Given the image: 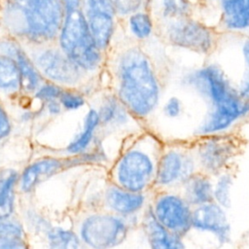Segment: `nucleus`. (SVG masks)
Returning a JSON list of instances; mask_svg holds the SVG:
<instances>
[{"label": "nucleus", "mask_w": 249, "mask_h": 249, "mask_svg": "<svg viewBox=\"0 0 249 249\" xmlns=\"http://www.w3.org/2000/svg\"><path fill=\"white\" fill-rule=\"evenodd\" d=\"M234 144L230 138H212L202 143L198 155L202 165L210 171L221 169L232 157Z\"/></svg>", "instance_id": "12"}, {"label": "nucleus", "mask_w": 249, "mask_h": 249, "mask_svg": "<svg viewBox=\"0 0 249 249\" xmlns=\"http://www.w3.org/2000/svg\"><path fill=\"white\" fill-rule=\"evenodd\" d=\"M153 174V162L142 151L131 150L124 154L117 167V179L127 191L138 193L150 182Z\"/></svg>", "instance_id": "6"}, {"label": "nucleus", "mask_w": 249, "mask_h": 249, "mask_svg": "<svg viewBox=\"0 0 249 249\" xmlns=\"http://www.w3.org/2000/svg\"><path fill=\"white\" fill-rule=\"evenodd\" d=\"M242 49H243V55H244L246 64H247V66H248V68H249V40H247V41L244 43ZM240 95H241L243 98L249 99V71H248L247 79L245 80L244 84H243L242 87H241Z\"/></svg>", "instance_id": "33"}, {"label": "nucleus", "mask_w": 249, "mask_h": 249, "mask_svg": "<svg viewBox=\"0 0 249 249\" xmlns=\"http://www.w3.org/2000/svg\"><path fill=\"white\" fill-rule=\"evenodd\" d=\"M53 249H79L80 244L77 236L69 231L53 229L49 235Z\"/></svg>", "instance_id": "24"}, {"label": "nucleus", "mask_w": 249, "mask_h": 249, "mask_svg": "<svg viewBox=\"0 0 249 249\" xmlns=\"http://www.w3.org/2000/svg\"><path fill=\"white\" fill-rule=\"evenodd\" d=\"M56 43L68 58L85 74L95 71L101 63V51L95 45L81 9L67 12Z\"/></svg>", "instance_id": "3"}, {"label": "nucleus", "mask_w": 249, "mask_h": 249, "mask_svg": "<svg viewBox=\"0 0 249 249\" xmlns=\"http://www.w3.org/2000/svg\"><path fill=\"white\" fill-rule=\"evenodd\" d=\"M66 13L74 10H79L82 7V0H61Z\"/></svg>", "instance_id": "35"}, {"label": "nucleus", "mask_w": 249, "mask_h": 249, "mask_svg": "<svg viewBox=\"0 0 249 249\" xmlns=\"http://www.w3.org/2000/svg\"><path fill=\"white\" fill-rule=\"evenodd\" d=\"M84 14V13H83ZM90 35L97 46L103 52L108 47L114 32L115 14L104 12H92L84 14Z\"/></svg>", "instance_id": "14"}, {"label": "nucleus", "mask_w": 249, "mask_h": 249, "mask_svg": "<svg viewBox=\"0 0 249 249\" xmlns=\"http://www.w3.org/2000/svg\"><path fill=\"white\" fill-rule=\"evenodd\" d=\"M20 234L21 231L17 225L0 221V242L17 240Z\"/></svg>", "instance_id": "30"}, {"label": "nucleus", "mask_w": 249, "mask_h": 249, "mask_svg": "<svg viewBox=\"0 0 249 249\" xmlns=\"http://www.w3.org/2000/svg\"><path fill=\"white\" fill-rule=\"evenodd\" d=\"M162 7L168 17H182L189 11L187 0H162Z\"/></svg>", "instance_id": "29"}, {"label": "nucleus", "mask_w": 249, "mask_h": 249, "mask_svg": "<svg viewBox=\"0 0 249 249\" xmlns=\"http://www.w3.org/2000/svg\"><path fill=\"white\" fill-rule=\"evenodd\" d=\"M0 90L8 93L22 90L20 72L17 62L2 54H0Z\"/></svg>", "instance_id": "18"}, {"label": "nucleus", "mask_w": 249, "mask_h": 249, "mask_svg": "<svg viewBox=\"0 0 249 249\" xmlns=\"http://www.w3.org/2000/svg\"><path fill=\"white\" fill-rule=\"evenodd\" d=\"M224 19L228 27H249V0H223Z\"/></svg>", "instance_id": "17"}, {"label": "nucleus", "mask_w": 249, "mask_h": 249, "mask_svg": "<svg viewBox=\"0 0 249 249\" xmlns=\"http://www.w3.org/2000/svg\"><path fill=\"white\" fill-rule=\"evenodd\" d=\"M58 101L64 108L69 110L78 109L85 104V98L80 92L66 88L63 89Z\"/></svg>", "instance_id": "28"}, {"label": "nucleus", "mask_w": 249, "mask_h": 249, "mask_svg": "<svg viewBox=\"0 0 249 249\" xmlns=\"http://www.w3.org/2000/svg\"><path fill=\"white\" fill-rule=\"evenodd\" d=\"M81 233L90 247L108 249L121 244L125 239L127 228L115 216L98 214L86 219Z\"/></svg>", "instance_id": "5"}, {"label": "nucleus", "mask_w": 249, "mask_h": 249, "mask_svg": "<svg viewBox=\"0 0 249 249\" xmlns=\"http://www.w3.org/2000/svg\"><path fill=\"white\" fill-rule=\"evenodd\" d=\"M193 169V163L179 152L170 151L160 160L158 167L157 180L161 185L171 184L179 179L189 178Z\"/></svg>", "instance_id": "13"}, {"label": "nucleus", "mask_w": 249, "mask_h": 249, "mask_svg": "<svg viewBox=\"0 0 249 249\" xmlns=\"http://www.w3.org/2000/svg\"><path fill=\"white\" fill-rule=\"evenodd\" d=\"M129 27L131 32L137 38L144 39L152 32V21L146 14L137 13L130 17Z\"/></svg>", "instance_id": "25"}, {"label": "nucleus", "mask_w": 249, "mask_h": 249, "mask_svg": "<svg viewBox=\"0 0 249 249\" xmlns=\"http://www.w3.org/2000/svg\"><path fill=\"white\" fill-rule=\"evenodd\" d=\"M99 118L106 124H122L127 122V115L124 109L115 98H107L101 106Z\"/></svg>", "instance_id": "23"}, {"label": "nucleus", "mask_w": 249, "mask_h": 249, "mask_svg": "<svg viewBox=\"0 0 249 249\" xmlns=\"http://www.w3.org/2000/svg\"><path fill=\"white\" fill-rule=\"evenodd\" d=\"M153 213L162 227L177 235L184 234L192 226V212L188 203L174 195L160 196Z\"/></svg>", "instance_id": "7"}, {"label": "nucleus", "mask_w": 249, "mask_h": 249, "mask_svg": "<svg viewBox=\"0 0 249 249\" xmlns=\"http://www.w3.org/2000/svg\"><path fill=\"white\" fill-rule=\"evenodd\" d=\"M203 89L206 91L215 106L220 105L233 97L236 94L230 88L226 78L216 66H207L197 72L196 76Z\"/></svg>", "instance_id": "11"}, {"label": "nucleus", "mask_w": 249, "mask_h": 249, "mask_svg": "<svg viewBox=\"0 0 249 249\" xmlns=\"http://www.w3.org/2000/svg\"><path fill=\"white\" fill-rule=\"evenodd\" d=\"M106 201L110 208L121 214H131L139 210L144 203V196L138 193L124 189L111 188L106 194Z\"/></svg>", "instance_id": "16"}, {"label": "nucleus", "mask_w": 249, "mask_h": 249, "mask_svg": "<svg viewBox=\"0 0 249 249\" xmlns=\"http://www.w3.org/2000/svg\"><path fill=\"white\" fill-rule=\"evenodd\" d=\"M231 187V178L229 175H223L217 181V184L213 190V196L218 201L219 205L224 207L230 206Z\"/></svg>", "instance_id": "26"}, {"label": "nucleus", "mask_w": 249, "mask_h": 249, "mask_svg": "<svg viewBox=\"0 0 249 249\" xmlns=\"http://www.w3.org/2000/svg\"><path fill=\"white\" fill-rule=\"evenodd\" d=\"M249 111V104H243L238 96L215 106V110L201 127L203 133H212L229 127L236 119Z\"/></svg>", "instance_id": "10"}, {"label": "nucleus", "mask_w": 249, "mask_h": 249, "mask_svg": "<svg viewBox=\"0 0 249 249\" xmlns=\"http://www.w3.org/2000/svg\"><path fill=\"white\" fill-rule=\"evenodd\" d=\"M166 33L174 45L196 52H206L212 44L209 30L202 24L190 19L179 18L170 22Z\"/></svg>", "instance_id": "8"}, {"label": "nucleus", "mask_w": 249, "mask_h": 249, "mask_svg": "<svg viewBox=\"0 0 249 249\" xmlns=\"http://www.w3.org/2000/svg\"><path fill=\"white\" fill-rule=\"evenodd\" d=\"M0 249H27L23 244L18 242L17 240L0 242Z\"/></svg>", "instance_id": "36"}, {"label": "nucleus", "mask_w": 249, "mask_h": 249, "mask_svg": "<svg viewBox=\"0 0 249 249\" xmlns=\"http://www.w3.org/2000/svg\"><path fill=\"white\" fill-rule=\"evenodd\" d=\"M66 11L61 0H0V26L21 42H55Z\"/></svg>", "instance_id": "1"}, {"label": "nucleus", "mask_w": 249, "mask_h": 249, "mask_svg": "<svg viewBox=\"0 0 249 249\" xmlns=\"http://www.w3.org/2000/svg\"><path fill=\"white\" fill-rule=\"evenodd\" d=\"M163 111L168 117H177L181 112V103L180 100L176 97H171L164 105Z\"/></svg>", "instance_id": "32"}, {"label": "nucleus", "mask_w": 249, "mask_h": 249, "mask_svg": "<svg viewBox=\"0 0 249 249\" xmlns=\"http://www.w3.org/2000/svg\"><path fill=\"white\" fill-rule=\"evenodd\" d=\"M59 167L60 162L54 159H46L31 164L22 174V190L26 192L31 190L43 177L53 174Z\"/></svg>", "instance_id": "19"}, {"label": "nucleus", "mask_w": 249, "mask_h": 249, "mask_svg": "<svg viewBox=\"0 0 249 249\" xmlns=\"http://www.w3.org/2000/svg\"><path fill=\"white\" fill-rule=\"evenodd\" d=\"M17 174L7 172L0 178V218L10 215L13 210V187Z\"/></svg>", "instance_id": "22"}, {"label": "nucleus", "mask_w": 249, "mask_h": 249, "mask_svg": "<svg viewBox=\"0 0 249 249\" xmlns=\"http://www.w3.org/2000/svg\"><path fill=\"white\" fill-rule=\"evenodd\" d=\"M111 2L115 11L122 15H127L136 11L141 4V0H111Z\"/></svg>", "instance_id": "31"}, {"label": "nucleus", "mask_w": 249, "mask_h": 249, "mask_svg": "<svg viewBox=\"0 0 249 249\" xmlns=\"http://www.w3.org/2000/svg\"><path fill=\"white\" fill-rule=\"evenodd\" d=\"M19 43L45 81L65 88L77 85L86 75L62 52L56 41Z\"/></svg>", "instance_id": "4"}, {"label": "nucleus", "mask_w": 249, "mask_h": 249, "mask_svg": "<svg viewBox=\"0 0 249 249\" xmlns=\"http://www.w3.org/2000/svg\"><path fill=\"white\" fill-rule=\"evenodd\" d=\"M99 121H100L99 114L93 109L89 110L85 119V125H84L83 132L77 137V139L75 141H73L69 145L68 150L70 152L75 153V152H79V151L85 149L90 142L92 133H93L95 127L97 126V124H99Z\"/></svg>", "instance_id": "21"}, {"label": "nucleus", "mask_w": 249, "mask_h": 249, "mask_svg": "<svg viewBox=\"0 0 249 249\" xmlns=\"http://www.w3.org/2000/svg\"><path fill=\"white\" fill-rule=\"evenodd\" d=\"M145 229L151 249H184L179 235L162 227L153 212L148 213L145 219Z\"/></svg>", "instance_id": "15"}, {"label": "nucleus", "mask_w": 249, "mask_h": 249, "mask_svg": "<svg viewBox=\"0 0 249 249\" xmlns=\"http://www.w3.org/2000/svg\"><path fill=\"white\" fill-rule=\"evenodd\" d=\"M186 197L193 204L211 202L214 196L210 181L201 175L190 176L186 184Z\"/></svg>", "instance_id": "20"}, {"label": "nucleus", "mask_w": 249, "mask_h": 249, "mask_svg": "<svg viewBox=\"0 0 249 249\" xmlns=\"http://www.w3.org/2000/svg\"><path fill=\"white\" fill-rule=\"evenodd\" d=\"M4 35H6V34H5V32L3 31V29L1 28V26H0V37H1V36H4Z\"/></svg>", "instance_id": "37"}, {"label": "nucleus", "mask_w": 249, "mask_h": 249, "mask_svg": "<svg viewBox=\"0 0 249 249\" xmlns=\"http://www.w3.org/2000/svg\"><path fill=\"white\" fill-rule=\"evenodd\" d=\"M192 226L199 231L214 233L221 243L230 239L231 228L221 205L216 203L200 204L192 213Z\"/></svg>", "instance_id": "9"}, {"label": "nucleus", "mask_w": 249, "mask_h": 249, "mask_svg": "<svg viewBox=\"0 0 249 249\" xmlns=\"http://www.w3.org/2000/svg\"><path fill=\"white\" fill-rule=\"evenodd\" d=\"M119 95L128 109L138 116H146L156 107L159 86L152 65L143 52L129 49L118 62Z\"/></svg>", "instance_id": "2"}, {"label": "nucleus", "mask_w": 249, "mask_h": 249, "mask_svg": "<svg viewBox=\"0 0 249 249\" xmlns=\"http://www.w3.org/2000/svg\"><path fill=\"white\" fill-rule=\"evenodd\" d=\"M63 89L64 88H62L59 85H56L49 81H44L43 84L37 89V90L34 93L35 97H37L39 100L48 102L51 100H57Z\"/></svg>", "instance_id": "27"}, {"label": "nucleus", "mask_w": 249, "mask_h": 249, "mask_svg": "<svg viewBox=\"0 0 249 249\" xmlns=\"http://www.w3.org/2000/svg\"><path fill=\"white\" fill-rule=\"evenodd\" d=\"M10 121L5 110L0 105V139L5 137L10 131Z\"/></svg>", "instance_id": "34"}]
</instances>
